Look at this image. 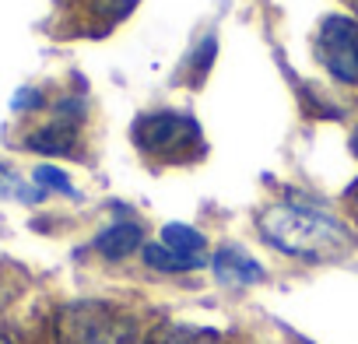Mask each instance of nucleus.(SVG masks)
I'll return each instance as SVG.
<instances>
[{"instance_id":"obj_1","label":"nucleus","mask_w":358,"mask_h":344,"mask_svg":"<svg viewBox=\"0 0 358 344\" xmlns=\"http://www.w3.org/2000/svg\"><path fill=\"white\" fill-rule=\"evenodd\" d=\"M257 229L264 243H271L274 250L299 260H313V264L337 260L355 246V232L341 218L309 204H292V201H278L264 208L257 215Z\"/></svg>"},{"instance_id":"obj_2","label":"nucleus","mask_w":358,"mask_h":344,"mask_svg":"<svg viewBox=\"0 0 358 344\" xmlns=\"http://www.w3.org/2000/svg\"><path fill=\"white\" fill-rule=\"evenodd\" d=\"M53 334L57 344H141L137 320L95 299L64 306L57 313Z\"/></svg>"},{"instance_id":"obj_3","label":"nucleus","mask_w":358,"mask_h":344,"mask_svg":"<svg viewBox=\"0 0 358 344\" xmlns=\"http://www.w3.org/2000/svg\"><path fill=\"white\" fill-rule=\"evenodd\" d=\"M130 137L148 158H162V162H187L194 158V151L204 148L197 120L187 113H172V109L137 116Z\"/></svg>"},{"instance_id":"obj_4","label":"nucleus","mask_w":358,"mask_h":344,"mask_svg":"<svg viewBox=\"0 0 358 344\" xmlns=\"http://www.w3.org/2000/svg\"><path fill=\"white\" fill-rule=\"evenodd\" d=\"M316 60L341 85H358V22L348 15H327L316 32Z\"/></svg>"},{"instance_id":"obj_5","label":"nucleus","mask_w":358,"mask_h":344,"mask_svg":"<svg viewBox=\"0 0 358 344\" xmlns=\"http://www.w3.org/2000/svg\"><path fill=\"white\" fill-rule=\"evenodd\" d=\"M211 267H215V278H218L222 285H229V288H246V285L264 281V267H260L250 253H243L239 246H222V250L215 253Z\"/></svg>"},{"instance_id":"obj_6","label":"nucleus","mask_w":358,"mask_h":344,"mask_svg":"<svg viewBox=\"0 0 358 344\" xmlns=\"http://www.w3.org/2000/svg\"><path fill=\"white\" fill-rule=\"evenodd\" d=\"M25 144L32 151H39V155H74L78 151V120L74 116H64V120L43 123L39 130L29 134Z\"/></svg>"},{"instance_id":"obj_7","label":"nucleus","mask_w":358,"mask_h":344,"mask_svg":"<svg viewBox=\"0 0 358 344\" xmlns=\"http://www.w3.org/2000/svg\"><path fill=\"white\" fill-rule=\"evenodd\" d=\"M141 239H144L141 225H134V222H116V225H109V229L99 232L95 250H99L106 260H127V257H134V253L141 250Z\"/></svg>"},{"instance_id":"obj_8","label":"nucleus","mask_w":358,"mask_h":344,"mask_svg":"<svg viewBox=\"0 0 358 344\" xmlns=\"http://www.w3.org/2000/svg\"><path fill=\"white\" fill-rule=\"evenodd\" d=\"M74 15L81 18V25H85V18H99V36H106L116 22H123L134 8H137V0H74ZM81 25H78V32H81Z\"/></svg>"},{"instance_id":"obj_9","label":"nucleus","mask_w":358,"mask_h":344,"mask_svg":"<svg viewBox=\"0 0 358 344\" xmlns=\"http://www.w3.org/2000/svg\"><path fill=\"white\" fill-rule=\"evenodd\" d=\"M144 264L155 267V271H165V274H183V271L204 267V257H183V253H176L162 243H151V246H144Z\"/></svg>"},{"instance_id":"obj_10","label":"nucleus","mask_w":358,"mask_h":344,"mask_svg":"<svg viewBox=\"0 0 358 344\" xmlns=\"http://www.w3.org/2000/svg\"><path fill=\"white\" fill-rule=\"evenodd\" d=\"M162 246L183 253V257H201L204 246H208V239H204V232H197V229H190V225L172 222V225L162 229Z\"/></svg>"},{"instance_id":"obj_11","label":"nucleus","mask_w":358,"mask_h":344,"mask_svg":"<svg viewBox=\"0 0 358 344\" xmlns=\"http://www.w3.org/2000/svg\"><path fill=\"white\" fill-rule=\"evenodd\" d=\"M151 344H225V337L218 330L208 327H187V323H172L165 330H158V337Z\"/></svg>"},{"instance_id":"obj_12","label":"nucleus","mask_w":358,"mask_h":344,"mask_svg":"<svg viewBox=\"0 0 358 344\" xmlns=\"http://www.w3.org/2000/svg\"><path fill=\"white\" fill-rule=\"evenodd\" d=\"M0 201H22V204H36L43 201V190L25 183L18 172H11L8 165H0Z\"/></svg>"},{"instance_id":"obj_13","label":"nucleus","mask_w":358,"mask_h":344,"mask_svg":"<svg viewBox=\"0 0 358 344\" xmlns=\"http://www.w3.org/2000/svg\"><path fill=\"white\" fill-rule=\"evenodd\" d=\"M32 180H36V187H39L43 194H46V190H53V194H67V197H78V190L71 187V180L64 176V172H60L57 165H39Z\"/></svg>"},{"instance_id":"obj_14","label":"nucleus","mask_w":358,"mask_h":344,"mask_svg":"<svg viewBox=\"0 0 358 344\" xmlns=\"http://www.w3.org/2000/svg\"><path fill=\"white\" fill-rule=\"evenodd\" d=\"M29 106H39V92H18L15 109H29Z\"/></svg>"},{"instance_id":"obj_15","label":"nucleus","mask_w":358,"mask_h":344,"mask_svg":"<svg viewBox=\"0 0 358 344\" xmlns=\"http://www.w3.org/2000/svg\"><path fill=\"white\" fill-rule=\"evenodd\" d=\"M351 144H355V155H358V127H355V134H351Z\"/></svg>"},{"instance_id":"obj_16","label":"nucleus","mask_w":358,"mask_h":344,"mask_svg":"<svg viewBox=\"0 0 358 344\" xmlns=\"http://www.w3.org/2000/svg\"><path fill=\"white\" fill-rule=\"evenodd\" d=\"M0 344H11V341H8V337H4V334H0Z\"/></svg>"}]
</instances>
